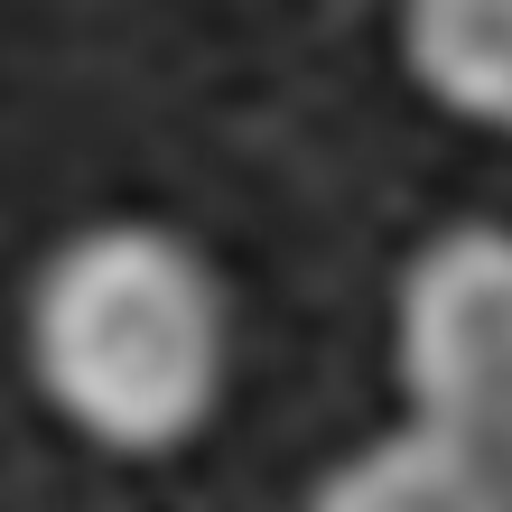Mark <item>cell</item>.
I'll return each mask as SVG.
<instances>
[{"label":"cell","mask_w":512,"mask_h":512,"mask_svg":"<svg viewBox=\"0 0 512 512\" xmlns=\"http://www.w3.org/2000/svg\"><path fill=\"white\" fill-rule=\"evenodd\" d=\"M28 373L75 438L168 457L224 401V289L159 224H94L38 270Z\"/></svg>","instance_id":"obj_1"},{"label":"cell","mask_w":512,"mask_h":512,"mask_svg":"<svg viewBox=\"0 0 512 512\" xmlns=\"http://www.w3.org/2000/svg\"><path fill=\"white\" fill-rule=\"evenodd\" d=\"M391 364L410 429L512 475V224H447L391 298Z\"/></svg>","instance_id":"obj_2"},{"label":"cell","mask_w":512,"mask_h":512,"mask_svg":"<svg viewBox=\"0 0 512 512\" xmlns=\"http://www.w3.org/2000/svg\"><path fill=\"white\" fill-rule=\"evenodd\" d=\"M401 66L438 112L512 140V0H429V10H410Z\"/></svg>","instance_id":"obj_3"},{"label":"cell","mask_w":512,"mask_h":512,"mask_svg":"<svg viewBox=\"0 0 512 512\" xmlns=\"http://www.w3.org/2000/svg\"><path fill=\"white\" fill-rule=\"evenodd\" d=\"M308 512H512V475L438 447L429 429H391L326 475Z\"/></svg>","instance_id":"obj_4"}]
</instances>
